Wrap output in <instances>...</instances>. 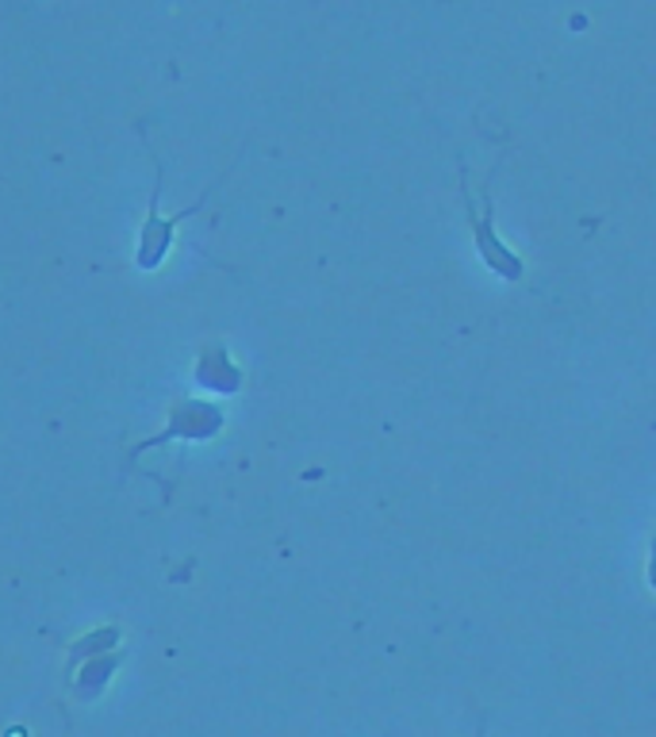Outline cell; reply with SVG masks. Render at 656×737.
Here are the masks:
<instances>
[{"mask_svg": "<svg viewBox=\"0 0 656 737\" xmlns=\"http://www.w3.org/2000/svg\"><path fill=\"white\" fill-rule=\"evenodd\" d=\"M142 139H146V127L139 124ZM146 154H150L154 161V189H150V208H146V220L139 227V246H135V265H139L142 273H158L161 265H166L169 250L177 246V231H181L184 220H192V215L204 212V204L212 200V189L215 185H208L204 197H197L189 208H181L177 215H161L158 212V200H161V181H166V166H161V158L154 154L150 139H146Z\"/></svg>", "mask_w": 656, "mask_h": 737, "instance_id": "1", "label": "cell"}, {"mask_svg": "<svg viewBox=\"0 0 656 737\" xmlns=\"http://www.w3.org/2000/svg\"><path fill=\"white\" fill-rule=\"evenodd\" d=\"M226 427V411L219 408L212 400H192V396H177L173 403H169V419H166V431L150 434V439H142L139 445H131L127 450V468L139 465V457L146 450H158V445L166 442H212L223 434Z\"/></svg>", "mask_w": 656, "mask_h": 737, "instance_id": "2", "label": "cell"}, {"mask_svg": "<svg viewBox=\"0 0 656 737\" xmlns=\"http://www.w3.org/2000/svg\"><path fill=\"white\" fill-rule=\"evenodd\" d=\"M468 197V227H473V239L476 246H480V257L491 265V270L499 273V277L507 281H522L526 265L518 254H510V250L504 246V239L496 234V212H491V189L480 192V204L473 200V192L465 189Z\"/></svg>", "mask_w": 656, "mask_h": 737, "instance_id": "3", "label": "cell"}, {"mask_svg": "<svg viewBox=\"0 0 656 737\" xmlns=\"http://www.w3.org/2000/svg\"><path fill=\"white\" fill-rule=\"evenodd\" d=\"M197 385L212 396H239L242 392V369L231 361L223 338H208L197 350V369H192Z\"/></svg>", "mask_w": 656, "mask_h": 737, "instance_id": "4", "label": "cell"}, {"mask_svg": "<svg viewBox=\"0 0 656 737\" xmlns=\"http://www.w3.org/2000/svg\"><path fill=\"white\" fill-rule=\"evenodd\" d=\"M124 664V650H108V653H93V657H85L73 668V676L66 680V687L73 695H77V703H93L96 695L108 687L112 672Z\"/></svg>", "mask_w": 656, "mask_h": 737, "instance_id": "5", "label": "cell"}, {"mask_svg": "<svg viewBox=\"0 0 656 737\" xmlns=\"http://www.w3.org/2000/svg\"><path fill=\"white\" fill-rule=\"evenodd\" d=\"M124 642V630L119 627H100L93 630V634H81L77 642L70 645V661H66V680L73 676V668H77L85 657H93V653H108L116 650V645Z\"/></svg>", "mask_w": 656, "mask_h": 737, "instance_id": "6", "label": "cell"}, {"mask_svg": "<svg viewBox=\"0 0 656 737\" xmlns=\"http://www.w3.org/2000/svg\"><path fill=\"white\" fill-rule=\"evenodd\" d=\"M476 737H484V718H480V726H476Z\"/></svg>", "mask_w": 656, "mask_h": 737, "instance_id": "7", "label": "cell"}]
</instances>
